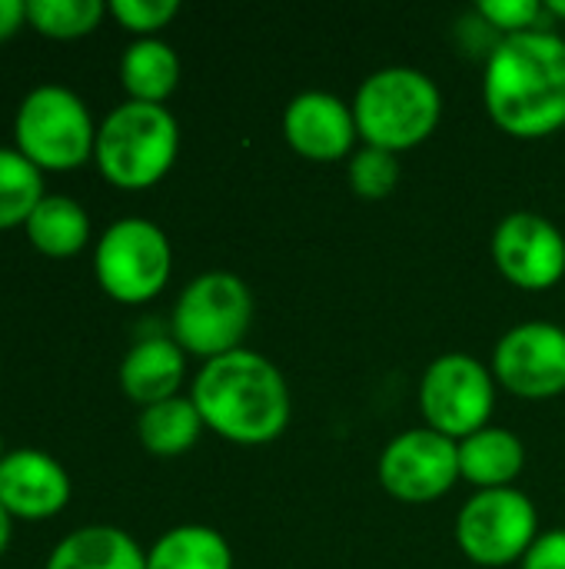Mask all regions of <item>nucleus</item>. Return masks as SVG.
<instances>
[{"label":"nucleus","instance_id":"26","mask_svg":"<svg viewBox=\"0 0 565 569\" xmlns=\"http://www.w3.org/2000/svg\"><path fill=\"white\" fill-rule=\"evenodd\" d=\"M476 10L490 27L503 30L506 37L539 30L536 23H543V17H549L543 0H480Z\"/></svg>","mask_w":565,"mask_h":569},{"label":"nucleus","instance_id":"7","mask_svg":"<svg viewBox=\"0 0 565 569\" xmlns=\"http://www.w3.org/2000/svg\"><path fill=\"white\" fill-rule=\"evenodd\" d=\"M173 270V250L167 233L143 217H123L110 223L93 253V273L100 290L127 307L147 303L163 293Z\"/></svg>","mask_w":565,"mask_h":569},{"label":"nucleus","instance_id":"2","mask_svg":"<svg viewBox=\"0 0 565 569\" xmlns=\"http://www.w3.org/2000/svg\"><path fill=\"white\" fill-rule=\"evenodd\" d=\"M203 427L240 447H263L290 427L293 400L286 377L256 350L206 360L190 390Z\"/></svg>","mask_w":565,"mask_h":569},{"label":"nucleus","instance_id":"15","mask_svg":"<svg viewBox=\"0 0 565 569\" xmlns=\"http://www.w3.org/2000/svg\"><path fill=\"white\" fill-rule=\"evenodd\" d=\"M186 373V353L173 337H143L137 340L120 363V387L137 407H153L170 397H180Z\"/></svg>","mask_w":565,"mask_h":569},{"label":"nucleus","instance_id":"9","mask_svg":"<svg viewBox=\"0 0 565 569\" xmlns=\"http://www.w3.org/2000/svg\"><path fill=\"white\" fill-rule=\"evenodd\" d=\"M493 407L496 377L470 353L436 357L420 380V410L426 427L450 440H466L490 427Z\"/></svg>","mask_w":565,"mask_h":569},{"label":"nucleus","instance_id":"12","mask_svg":"<svg viewBox=\"0 0 565 569\" xmlns=\"http://www.w3.org/2000/svg\"><path fill=\"white\" fill-rule=\"evenodd\" d=\"M493 263L519 290H549L565 277L563 230L533 210H516L493 233Z\"/></svg>","mask_w":565,"mask_h":569},{"label":"nucleus","instance_id":"13","mask_svg":"<svg viewBox=\"0 0 565 569\" xmlns=\"http://www.w3.org/2000/svg\"><path fill=\"white\" fill-rule=\"evenodd\" d=\"M283 137L300 157L313 163L343 160L360 137L353 103L326 90H303L283 110Z\"/></svg>","mask_w":565,"mask_h":569},{"label":"nucleus","instance_id":"20","mask_svg":"<svg viewBox=\"0 0 565 569\" xmlns=\"http://www.w3.org/2000/svg\"><path fill=\"white\" fill-rule=\"evenodd\" d=\"M203 430H206L203 417L190 397H170L163 403L143 407L140 420H137L140 447L153 457H163V460L183 457L190 447H196Z\"/></svg>","mask_w":565,"mask_h":569},{"label":"nucleus","instance_id":"4","mask_svg":"<svg viewBox=\"0 0 565 569\" xmlns=\"http://www.w3.org/2000/svg\"><path fill=\"white\" fill-rule=\"evenodd\" d=\"M180 153V123L163 103L127 100L97 127L93 160L120 190H147L160 183Z\"/></svg>","mask_w":565,"mask_h":569},{"label":"nucleus","instance_id":"10","mask_svg":"<svg viewBox=\"0 0 565 569\" xmlns=\"http://www.w3.org/2000/svg\"><path fill=\"white\" fill-rule=\"evenodd\" d=\"M376 473L383 490L403 503L440 500L460 480V443L430 427L406 430L386 443Z\"/></svg>","mask_w":565,"mask_h":569},{"label":"nucleus","instance_id":"30","mask_svg":"<svg viewBox=\"0 0 565 569\" xmlns=\"http://www.w3.org/2000/svg\"><path fill=\"white\" fill-rule=\"evenodd\" d=\"M546 10H549V17H559V20H565V0H549V3H546Z\"/></svg>","mask_w":565,"mask_h":569},{"label":"nucleus","instance_id":"31","mask_svg":"<svg viewBox=\"0 0 565 569\" xmlns=\"http://www.w3.org/2000/svg\"><path fill=\"white\" fill-rule=\"evenodd\" d=\"M3 457H7V453H3V440H0V460H3Z\"/></svg>","mask_w":565,"mask_h":569},{"label":"nucleus","instance_id":"16","mask_svg":"<svg viewBox=\"0 0 565 569\" xmlns=\"http://www.w3.org/2000/svg\"><path fill=\"white\" fill-rule=\"evenodd\" d=\"M43 569H147V553L127 530L93 523L63 537Z\"/></svg>","mask_w":565,"mask_h":569},{"label":"nucleus","instance_id":"24","mask_svg":"<svg viewBox=\"0 0 565 569\" xmlns=\"http://www.w3.org/2000/svg\"><path fill=\"white\" fill-rule=\"evenodd\" d=\"M400 153H390V150H380V147H360L353 157H350V170H346V180L353 187L356 197L363 200H383L396 190L400 183Z\"/></svg>","mask_w":565,"mask_h":569},{"label":"nucleus","instance_id":"3","mask_svg":"<svg viewBox=\"0 0 565 569\" xmlns=\"http://www.w3.org/2000/svg\"><path fill=\"white\" fill-rule=\"evenodd\" d=\"M353 117L366 147L403 153L433 137L443 117V93L416 67H383L360 83Z\"/></svg>","mask_w":565,"mask_h":569},{"label":"nucleus","instance_id":"1","mask_svg":"<svg viewBox=\"0 0 565 569\" xmlns=\"http://www.w3.org/2000/svg\"><path fill=\"white\" fill-rule=\"evenodd\" d=\"M483 103L516 140H543L565 127V37L539 27L503 37L483 70Z\"/></svg>","mask_w":565,"mask_h":569},{"label":"nucleus","instance_id":"5","mask_svg":"<svg viewBox=\"0 0 565 569\" xmlns=\"http://www.w3.org/2000/svg\"><path fill=\"white\" fill-rule=\"evenodd\" d=\"M17 150L43 173L77 170L93 157L97 127L87 103L60 83L33 87L13 117Z\"/></svg>","mask_w":565,"mask_h":569},{"label":"nucleus","instance_id":"6","mask_svg":"<svg viewBox=\"0 0 565 569\" xmlns=\"http://www.w3.org/2000/svg\"><path fill=\"white\" fill-rule=\"evenodd\" d=\"M253 323V293L250 287L226 270L200 273L183 287L173 307V340L183 353L216 360L240 350Z\"/></svg>","mask_w":565,"mask_h":569},{"label":"nucleus","instance_id":"17","mask_svg":"<svg viewBox=\"0 0 565 569\" xmlns=\"http://www.w3.org/2000/svg\"><path fill=\"white\" fill-rule=\"evenodd\" d=\"M526 467V447L516 433L503 427H483L460 440V480L476 490H503Z\"/></svg>","mask_w":565,"mask_h":569},{"label":"nucleus","instance_id":"27","mask_svg":"<svg viewBox=\"0 0 565 569\" xmlns=\"http://www.w3.org/2000/svg\"><path fill=\"white\" fill-rule=\"evenodd\" d=\"M519 569H565V530L539 533Z\"/></svg>","mask_w":565,"mask_h":569},{"label":"nucleus","instance_id":"14","mask_svg":"<svg viewBox=\"0 0 565 569\" xmlns=\"http://www.w3.org/2000/svg\"><path fill=\"white\" fill-rule=\"evenodd\" d=\"M73 483L60 460L20 447L0 460V507L13 520H50L70 503Z\"/></svg>","mask_w":565,"mask_h":569},{"label":"nucleus","instance_id":"8","mask_svg":"<svg viewBox=\"0 0 565 569\" xmlns=\"http://www.w3.org/2000/svg\"><path fill=\"white\" fill-rule=\"evenodd\" d=\"M539 537V513L533 500L516 490H476L456 517V543L476 567L500 569L523 563Z\"/></svg>","mask_w":565,"mask_h":569},{"label":"nucleus","instance_id":"11","mask_svg":"<svg viewBox=\"0 0 565 569\" xmlns=\"http://www.w3.org/2000/svg\"><path fill=\"white\" fill-rule=\"evenodd\" d=\"M493 377L519 400L565 393V330L549 320H526L506 330L493 350Z\"/></svg>","mask_w":565,"mask_h":569},{"label":"nucleus","instance_id":"28","mask_svg":"<svg viewBox=\"0 0 565 569\" xmlns=\"http://www.w3.org/2000/svg\"><path fill=\"white\" fill-rule=\"evenodd\" d=\"M27 23V0H0V43Z\"/></svg>","mask_w":565,"mask_h":569},{"label":"nucleus","instance_id":"18","mask_svg":"<svg viewBox=\"0 0 565 569\" xmlns=\"http://www.w3.org/2000/svg\"><path fill=\"white\" fill-rule=\"evenodd\" d=\"M120 83L137 103H163L180 83V57L160 37H137L120 57Z\"/></svg>","mask_w":565,"mask_h":569},{"label":"nucleus","instance_id":"29","mask_svg":"<svg viewBox=\"0 0 565 569\" xmlns=\"http://www.w3.org/2000/svg\"><path fill=\"white\" fill-rule=\"evenodd\" d=\"M10 527H13V517L0 507V557H3L7 547H10Z\"/></svg>","mask_w":565,"mask_h":569},{"label":"nucleus","instance_id":"23","mask_svg":"<svg viewBox=\"0 0 565 569\" xmlns=\"http://www.w3.org/2000/svg\"><path fill=\"white\" fill-rule=\"evenodd\" d=\"M107 3L100 0H27V23L53 40H77L97 30Z\"/></svg>","mask_w":565,"mask_h":569},{"label":"nucleus","instance_id":"19","mask_svg":"<svg viewBox=\"0 0 565 569\" xmlns=\"http://www.w3.org/2000/svg\"><path fill=\"white\" fill-rule=\"evenodd\" d=\"M27 240L43 257H73L90 240V217L87 210L67 193H47L30 220L23 223Z\"/></svg>","mask_w":565,"mask_h":569},{"label":"nucleus","instance_id":"21","mask_svg":"<svg viewBox=\"0 0 565 569\" xmlns=\"http://www.w3.org/2000/svg\"><path fill=\"white\" fill-rule=\"evenodd\" d=\"M147 569H233V550L220 530L183 523L150 547Z\"/></svg>","mask_w":565,"mask_h":569},{"label":"nucleus","instance_id":"25","mask_svg":"<svg viewBox=\"0 0 565 569\" xmlns=\"http://www.w3.org/2000/svg\"><path fill=\"white\" fill-rule=\"evenodd\" d=\"M110 17L137 37H157L176 13V0H110Z\"/></svg>","mask_w":565,"mask_h":569},{"label":"nucleus","instance_id":"22","mask_svg":"<svg viewBox=\"0 0 565 569\" xmlns=\"http://www.w3.org/2000/svg\"><path fill=\"white\" fill-rule=\"evenodd\" d=\"M43 197V170L17 147H0V230L23 227Z\"/></svg>","mask_w":565,"mask_h":569}]
</instances>
